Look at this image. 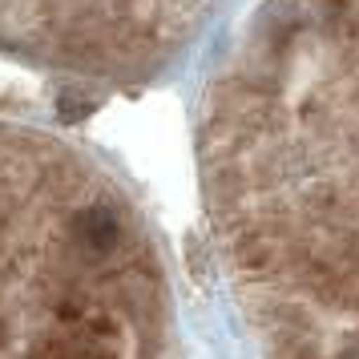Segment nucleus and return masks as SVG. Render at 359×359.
Listing matches in <instances>:
<instances>
[{
	"mask_svg": "<svg viewBox=\"0 0 359 359\" xmlns=\"http://www.w3.org/2000/svg\"><path fill=\"white\" fill-rule=\"evenodd\" d=\"M230 278L266 359H359V0H262L206 121Z\"/></svg>",
	"mask_w": 359,
	"mask_h": 359,
	"instance_id": "1",
	"label": "nucleus"
}]
</instances>
